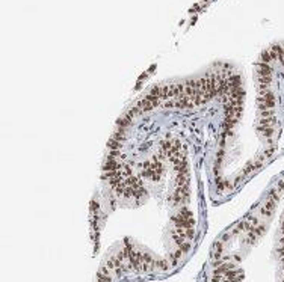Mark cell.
<instances>
[{
	"mask_svg": "<svg viewBox=\"0 0 284 282\" xmlns=\"http://www.w3.org/2000/svg\"><path fill=\"white\" fill-rule=\"evenodd\" d=\"M121 169H123V165L118 160L109 158V157H107L106 163L103 165V172H116V171H121Z\"/></svg>",
	"mask_w": 284,
	"mask_h": 282,
	"instance_id": "obj_1",
	"label": "cell"
},
{
	"mask_svg": "<svg viewBox=\"0 0 284 282\" xmlns=\"http://www.w3.org/2000/svg\"><path fill=\"white\" fill-rule=\"evenodd\" d=\"M175 183H177V187L189 186V174H177Z\"/></svg>",
	"mask_w": 284,
	"mask_h": 282,
	"instance_id": "obj_2",
	"label": "cell"
},
{
	"mask_svg": "<svg viewBox=\"0 0 284 282\" xmlns=\"http://www.w3.org/2000/svg\"><path fill=\"white\" fill-rule=\"evenodd\" d=\"M121 146H123V142L119 141V139L112 137L110 141H107V148H109V151H119Z\"/></svg>",
	"mask_w": 284,
	"mask_h": 282,
	"instance_id": "obj_3",
	"label": "cell"
},
{
	"mask_svg": "<svg viewBox=\"0 0 284 282\" xmlns=\"http://www.w3.org/2000/svg\"><path fill=\"white\" fill-rule=\"evenodd\" d=\"M182 257H183V252L180 250V249H177L175 252H172V254L168 255V258H169V261H171V264H172V266H177Z\"/></svg>",
	"mask_w": 284,
	"mask_h": 282,
	"instance_id": "obj_4",
	"label": "cell"
},
{
	"mask_svg": "<svg viewBox=\"0 0 284 282\" xmlns=\"http://www.w3.org/2000/svg\"><path fill=\"white\" fill-rule=\"evenodd\" d=\"M136 106H137V107H141V110H142V112H148V110H151V109L154 107V104H153L151 101H148L147 98H144V100L137 101Z\"/></svg>",
	"mask_w": 284,
	"mask_h": 282,
	"instance_id": "obj_5",
	"label": "cell"
},
{
	"mask_svg": "<svg viewBox=\"0 0 284 282\" xmlns=\"http://www.w3.org/2000/svg\"><path fill=\"white\" fill-rule=\"evenodd\" d=\"M154 267L162 271H166L169 269V261L168 259H157V261H154Z\"/></svg>",
	"mask_w": 284,
	"mask_h": 282,
	"instance_id": "obj_6",
	"label": "cell"
},
{
	"mask_svg": "<svg viewBox=\"0 0 284 282\" xmlns=\"http://www.w3.org/2000/svg\"><path fill=\"white\" fill-rule=\"evenodd\" d=\"M172 238H174V241L178 246H182L183 243L186 241V235H180V234H177V232H174V231H172Z\"/></svg>",
	"mask_w": 284,
	"mask_h": 282,
	"instance_id": "obj_7",
	"label": "cell"
},
{
	"mask_svg": "<svg viewBox=\"0 0 284 282\" xmlns=\"http://www.w3.org/2000/svg\"><path fill=\"white\" fill-rule=\"evenodd\" d=\"M177 216H178V217H182V219H184V220H186V219H193V217H192V211H189L187 208H182V210H180V213H178Z\"/></svg>",
	"mask_w": 284,
	"mask_h": 282,
	"instance_id": "obj_8",
	"label": "cell"
},
{
	"mask_svg": "<svg viewBox=\"0 0 284 282\" xmlns=\"http://www.w3.org/2000/svg\"><path fill=\"white\" fill-rule=\"evenodd\" d=\"M191 247H192V245H191L189 241H184L182 246H178V249L182 250L183 254H186V252H189V250H191Z\"/></svg>",
	"mask_w": 284,
	"mask_h": 282,
	"instance_id": "obj_9",
	"label": "cell"
},
{
	"mask_svg": "<svg viewBox=\"0 0 284 282\" xmlns=\"http://www.w3.org/2000/svg\"><path fill=\"white\" fill-rule=\"evenodd\" d=\"M193 235H195V229L193 228L186 229V238H193Z\"/></svg>",
	"mask_w": 284,
	"mask_h": 282,
	"instance_id": "obj_10",
	"label": "cell"
}]
</instances>
